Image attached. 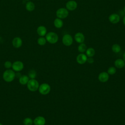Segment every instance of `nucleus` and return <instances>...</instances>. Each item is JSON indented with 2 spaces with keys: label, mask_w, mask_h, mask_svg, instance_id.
Instances as JSON below:
<instances>
[{
  "label": "nucleus",
  "mask_w": 125,
  "mask_h": 125,
  "mask_svg": "<svg viewBox=\"0 0 125 125\" xmlns=\"http://www.w3.org/2000/svg\"><path fill=\"white\" fill-rule=\"evenodd\" d=\"M78 50L81 53L84 52L86 50V46L83 43H81L78 46Z\"/></svg>",
  "instance_id": "obj_22"
},
{
  "label": "nucleus",
  "mask_w": 125,
  "mask_h": 125,
  "mask_svg": "<svg viewBox=\"0 0 125 125\" xmlns=\"http://www.w3.org/2000/svg\"><path fill=\"white\" fill-rule=\"evenodd\" d=\"M62 41L63 44L65 46H70L73 42V39L69 34H65L63 36Z\"/></svg>",
  "instance_id": "obj_7"
},
{
  "label": "nucleus",
  "mask_w": 125,
  "mask_h": 125,
  "mask_svg": "<svg viewBox=\"0 0 125 125\" xmlns=\"http://www.w3.org/2000/svg\"><path fill=\"white\" fill-rule=\"evenodd\" d=\"M86 53L88 57H92L95 55V51L93 48H89L86 50Z\"/></svg>",
  "instance_id": "obj_20"
},
{
  "label": "nucleus",
  "mask_w": 125,
  "mask_h": 125,
  "mask_svg": "<svg viewBox=\"0 0 125 125\" xmlns=\"http://www.w3.org/2000/svg\"><path fill=\"white\" fill-rule=\"evenodd\" d=\"M16 77L15 72L12 69H9L5 70L2 75V78L4 81L10 83L12 82Z\"/></svg>",
  "instance_id": "obj_1"
},
{
  "label": "nucleus",
  "mask_w": 125,
  "mask_h": 125,
  "mask_svg": "<svg viewBox=\"0 0 125 125\" xmlns=\"http://www.w3.org/2000/svg\"><path fill=\"white\" fill-rule=\"evenodd\" d=\"M114 64L116 67L118 68H122L125 66V61L123 59H118L115 61Z\"/></svg>",
  "instance_id": "obj_17"
},
{
  "label": "nucleus",
  "mask_w": 125,
  "mask_h": 125,
  "mask_svg": "<svg viewBox=\"0 0 125 125\" xmlns=\"http://www.w3.org/2000/svg\"><path fill=\"white\" fill-rule=\"evenodd\" d=\"M12 68L14 71L16 72H20L23 69L24 64L21 61H17L12 63Z\"/></svg>",
  "instance_id": "obj_6"
},
{
  "label": "nucleus",
  "mask_w": 125,
  "mask_h": 125,
  "mask_svg": "<svg viewBox=\"0 0 125 125\" xmlns=\"http://www.w3.org/2000/svg\"><path fill=\"white\" fill-rule=\"evenodd\" d=\"M123 59H124V61L125 62V52L123 55Z\"/></svg>",
  "instance_id": "obj_29"
},
{
  "label": "nucleus",
  "mask_w": 125,
  "mask_h": 125,
  "mask_svg": "<svg viewBox=\"0 0 125 125\" xmlns=\"http://www.w3.org/2000/svg\"><path fill=\"white\" fill-rule=\"evenodd\" d=\"M39 91L42 95H46L48 94L51 90L50 85L46 83L41 84L39 87Z\"/></svg>",
  "instance_id": "obj_4"
},
{
  "label": "nucleus",
  "mask_w": 125,
  "mask_h": 125,
  "mask_svg": "<svg viewBox=\"0 0 125 125\" xmlns=\"http://www.w3.org/2000/svg\"><path fill=\"white\" fill-rule=\"evenodd\" d=\"M123 23L125 25V16L124 17V19H123Z\"/></svg>",
  "instance_id": "obj_30"
},
{
  "label": "nucleus",
  "mask_w": 125,
  "mask_h": 125,
  "mask_svg": "<svg viewBox=\"0 0 125 125\" xmlns=\"http://www.w3.org/2000/svg\"><path fill=\"white\" fill-rule=\"evenodd\" d=\"M56 15L60 19H64L68 15V10L64 8H59L56 12Z\"/></svg>",
  "instance_id": "obj_5"
},
{
  "label": "nucleus",
  "mask_w": 125,
  "mask_h": 125,
  "mask_svg": "<svg viewBox=\"0 0 125 125\" xmlns=\"http://www.w3.org/2000/svg\"><path fill=\"white\" fill-rule=\"evenodd\" d=\"M45 119L42 116H38L33 121L34 125H44L45 124Z\"/></svg>",
  "instance_id": "obj_9"
},
{
  "label": "nucleus",
  "mask_w": 125,
  "mask_h": 125,
  "mask_svg": "<svg viewBox=\"0 0 125 125\" xmlns=\"http://www.w3.org/2000/svg\"><path fill=\"white\" fill-rule=\"evenodd\" d=\"M124 11H125V7H124Z\"/></svg>",
  "instance_id": "obj_31"
},
{
  "label": "nucleus",
  "mask_w": 125,
  "mask_h": 125,
  "mask_svg": "<svg viewBox=\"0 0 125 125\" xmlns=\"http://www.w3.org/2000/svg\"><path fill=\"white\" fill-rule=\"evenodd\" d=\"M0 125H3L2 124H1V123H0Z\"/></svg>",
  "instance_id": "obj_32"
},
{
  "label": "nucleus",
  "mask_w": 125,
  "mask_h": 125,
  "mask_svg": "<svg viewBox=\"0 0 125 125\" xmlns=\"http://www.w3.org/2000/svg\"><path fill=\"white\" fill-rule=\"evenodd\" d=\"M87 61L88 63H92L94 62V60L93 58H92L91 57H89L88 58H87Z\"/></svg>",
  "instance_id": "obj_28"
},
{
  "label": "nucleus",
  "mask_w": 125,
  "mask_h": 125,
  "mask_svg": "<svg viewBox=\"0 0 125 125\" xmlns=\"http://www.w3.org/2000/svg\"><path fill=\"white\" fill-rule=\"evenodd\" d=\"M109 76L107 72H101L98 76L99 80L101 82H105L108 80Z\"/></svg>",
  "instance_id": "obj_13"
},
{
  "label": "nucleus",
  "mask_w": 125,
  "mask_h": 125,
  "mask_svg": "<svg viewBox=\"0 0 125 125\" xmlns=\"http://www.w3.org/2000/svg\"><path fill=\"white\" fill-rule=\"evenodd\" d=\"M28 76L31 79H35L37 76V73L36 71L34 70H30L28 72Z\"/></svg>",
  "instance_id": "obj_24"
},
{
  "label": "nucleus",
  "mask_w": 125,
  "mask_h": 125,
  "mask_svg": "<svg viewBox=\"0 0 125 125\" xmlns=\"http://www.w3.org/2000/svg\"><path fill=\"white\" fill-rule=\"evenodd\" d=\"M109 20L113 24L117 23L120 21V17L117 14H112L109 16Z\"/></svg>",
  "instance_id": "obj_11"
},
{
  "label": "nucleus",
  "mask_w": 125,
  "mask_h": 125,
  "mask_svg": "<svg viewBox=\"0 0 125 125\" xmlns=\"http://www.w3.org/2000/svg\"><path fill=\"white\" fill-rule=\"evenodd\" d=\"M12 63L10 61H6L4 63V66L5 67V68L7 69H9L12 67Z\"/></svg>",
  "instance_id": "obj_26"
},
{
  "label": "nucleus",
  "mask_w": 125,
  "mask_h": 125,
  "mask_svg": "<svg viewBox=\"0 0 125 125\" xmlns=\"http://www.w3.org/2000/svg\"><path fill=\"white\" fill-rule=\"evenodd\" d=\"M27 87L30 91L34 92L39 89V83L35 79H30L27 83Z\"/></svg>",
  "instance_id": "obj_2"
},
{
  "label": "nucleus",
  "mask_w": 125,
  "mask_h": 125,
  "mask_svg": "<svg viewBox=\"0 0 125 125\" xmlns=\"http://www.w3.org/2000/svg\"><path fill=\"white\" fill-rule=\"evenodd\" d=\"M112 50L114 53H118L121 51V47L118 44H114L112 46Z\"/></svg>",
  "instance_id": "obj_23"
},
{
  "label": "nucleus",
  "mask_w": 125,
  "mask_h": 125,
  "mask_svg": "<svg viewBox=\"0 0 125 125\" xmlns=\"http://www.w3.org/2000/svg\"><path fill=\"white\" fill-rule=\"evenodd\" d=\"M66 7L70 11L74 10L77 7V3L75 0H69L66 3Z\"/></svg>",
  "instance_id": "obj_8"
},
{
  "label": "nucleus",
  "mask_w": 125,
  "mask_h": 125,
  "mask_svg": "<svg viewBox=\"0 0 125 125\" xmlns=\"http://www.w3.org/2000/svg\"><path fill=\"white\" fill-rule=\"evenodd\" d=\"M46 29L44 26H40L38 27L37 32L40 36H44L46 33Z\"/></svg>",
  "instance_id": "obj_16"
},
{
  "label": "nucleus",
  "mask_w": 125,
  "mask_h": 125,
  "mask_svg": "<svg viewBox=\"0 0 125 125\" xmlns=\"http://www.w3.org/2000/svg\"><path fill=\"white\" fill-rule=\"evenodd\" d=\"M29 77L26 75H23L22 76H21V77L19 78V83L21 85H25L27 84V83L28 82L29 79Z\"/></svg>",
  "instance_id": "obj_15"
},
{
  "label": "nucleus",
  "mask_w": 125,
  "mask_h": 125,
  "mask_svg": "<svg viewBox=\"0 0 125 125\" xmlns=\"http://www.w3.org/2000/svg\"><path fill=\"white\" fill-rule=\"evenodd\" d=\"M75 40L78 43H83L84 41V36L83 33L78 32L75 35Z\"/></svg>",
  "instance_id": "obj_14"
},
{
  "label": "nucleus",
  "mask_w": 125,
  "mask_h": 125,
  "mask_svg": "<svg viewBox=\"0 0 125 125\" xmlns=\"http://www.w3.org/2000/svg\"><path fill=\"white\" fill-rule=\"evenodd\" d=\"M22 43V40L19 37H15L13 39L12 41V44L13 46L17 48L20 47L21 46Z\"/></svg>",
  "instance_id": "obj_12"
},
{
  "label": "nucleus",
  "mask_w": 125,
  "mask_h": 125,
  "mask_svg": "<svg viewBox=\"0 0 125 125\" xmlns=\"http://www.w3.org/2000/svg\"><path fill=\"white\" fill-rule=\"evenodd\" d=\"M87 56L83 53L79 54L76 58L77 62L80 64H83L84 63L87 61Z\"/></svg>",
  "instance_id": "obj_10"
},
{
  "label": "nucleus",
  "mask_w": 125,
  "mask_h": 125,
  "mask_svg": "<svg viewBox=\"0 0 125 125\" xmlns=\"http://www.w3.org/2000/svg\"><path fill=\"white\" fill-rule=\"evenodd\" d=\"M26 9L28 11H32L34 10L35 6L33 2L31 1H28L26 4Z\"/></svg>",
  "instance_id": "obj_19"
},
{
  "label": "nucleus",
  "mask_w": 125,
  "mask_h": 125,
  "mask_svg": "<svg viewBox=\"0 0 125 125\" xmlns=\"http://www.w3.org/2000/svg\"><path fill=\"white\" fill-rule=\"evenodd\" d=\"M54 24L56 28H60L63 25V21L61 19L57 18L54 21Z\"/></svg>",
  "instance_id": "obj_18"
},
{
  "label": "nucleus",
  "mask_w": 125,
  "mask_h": 125,
  "mask_svg": "<svg viewBox=\"0 0 125 125\" xmlns=\"http://www.w3.org/2000/svg\"><path fill=\"white\" fill-rule=\"evenodd\" d=\"M116 70L114 67H110L107 70V73L110 75L114 74L116 73Z\"/></svg>",
  "instance_id": "obj_27"
},
{
  "label": "nucleus",
  "mask_w": 125,
  "mask_h": 125,
  "mask_svg": "<svg viewBox=\"0 0 125 125\" xmlns=\"http://www.w3.org/2000/svg\"></svg>",
  "instance_id": "obj_33"
},
{
  "label": "nucleus",
  "mask_w": 125,
  "mask_h": 125,
  "mask_svg": "<svg viewBox=\"0 0 125 125\" xmlns=\"http://www.w3.org/2000/svg\"><path fill=\"white\" fill-rule=\"evenodd\" d=\"M23 124L24 125H32L33 124V121L31 118L26 117L23 120Z\"/></svg>",
  "instance_id": "obj_21"
},
{
  "label": "nucleus",
  "mask_w": 125,
  "mask_h": 125,
  "mask_svg": "<svg viewBox=\"0 0 125 125\" xmlns=\"http://www.w3.org/2000/svg\"><path fill=\"white\" fill-rule=\"evenodd\" d=\"M38 43L40 45H44L46 42V40L43 37H40L38 39Z\"/></svg>",
  "instance_id": "obj_25"
},
{
  "label": "nucleus",
  "mask_w": 125,
  "mask_h": 125,
  "mask_svg": "<svg viewBox=\"0 0 125 125\" xmlns=\"http://www.w3.org/2000/svg\"><path fill=\"white\" fill-rule=\"evenodd\" d=\"M46 40L49 43L54 44L58 41V36L57 34L54 32H50L46 35Z\"/></svg>",
  "instance_id": "obj_3"
}]
</instances>
